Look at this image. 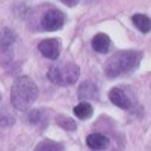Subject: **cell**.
<instances>
[{
	"label": "cell",
	"instance_id": "1",
	"mask_svg": "<svg viewBox=\"0 0 151 151\" xmlns=\"http://www.w3.org/2000/svg\"><path fill=\"white\" fill-rule=\"evenodd\" d=\"M142 53L136 50H121L113 53L104 65V73L109 79H115L119 76L134 71L141 64Z\"/></svg>",
	"mask_w": 151,
	"mask_h": 151
},
{
	"label": "cell",
	"instance_id": "2",
	"mask_svg": "<svg viewBox=\"0 0 151 151\" xmlns=\"http://www.w3.org/2000/svg\"><path fill=\"white\" fill-rule=\"evenodd\" d=\"M36 98H38V88L30 77L20 76L14 80L11 88V101L15 109L18 110L29 109Z\"/></svg>",
	"mask_w": 151,
	"mask_h": 151
},
{
	"label": "cell",
	"instance_id": "3",
	"mask_svg": "<svg viewBox=\"0 0 151 151\" xmlns=\"http://www.w3.org/2000/svg\"><path fill=\"white\" fill-rule=\"evenodd\" d=\"M80 76V68L73 62L56 64L48 70V79L58 86H70L77 82Z\"/></svg>",
	"mask_w": 151,
	"mask_h": 151
},
{
	"label": "cell",
	"instance_id": "4",
	"mask_svg": "<svg viewBox=\"0 0 151 151\" xmlns=\"http://www.w3.org/2000/svg\"><path fill=\"white\" fill-rule=\"evenodd\" d=\"M64 23H65V17L59 9H50L41 18V27L47 32H56L62 29Z\"/></svg>",
	"mask_w": 151,
	"mask_h": 151
},
{
	"label": "cell",
	"instance_id": "5",
	"mask_svg": "<svg viewBox=\"0 0 151 151\" xmlns=\"http://www.w3.org/2000/svg\"><path fill=\"white\" fill-rule=\"evenodd\" d=\"M38 50L41 52V55L44 58H48V59H58L59 58V52H60V42L58 40H55V38H52V40H44L40 42V45H38Z\"/></svg>",
	"mask_w": 151,
	"mask_h": 151
},
{
	"label": "cell",
	"instance_id": "6",
	"mask_svg": "<svg viewBox=\"0 0 151 151\" xmlns=\"http://www.w3.org/2000/svg\"><path fill=\"white\" fill-rule=\"evenodd\" d=\"M109 98H110V101L115 106H118V107H121L124 110H127V109L132 107L130 98L127 97V94H125L122 89H119V88H113V89H110Z\"/></svg>",
	"mask_w": 151,
	"mask_h": 151
},
{
	"label": "cell",
	"instance_id": "7",
	"mask_svg": "<svg viewBox=\"0 0 151 151\" xmlns=\"http://www.w3.org/2000/svg\"><path fill=\"white\" fill-rule=\"evenodd\" d=\"M86 144L91 150H104L109 147V137L101 133H92L86 137Z\"/></svg>",
	"mask_w": 151,
	"mask_h": 151
},
{
	"label": "cell",
	"instance_id": "8",
	"mask_svg": "<svg viewBox=\"0 0 151 151\" xmlns=\"http://www.w3.org/2000/svg\"><path fill=\"white\" fill-rule=\"evenodd\" d=\"M79 97L83 100H98V88L92 82H83L79 88Z\"/></svg>",
	"mask_w": 151,
	"mask_h": 151
},
{
	"label": "cell",
	"instance_id": "9",
	"mask_svg": "<svg viewBox=\"0 0 151 151\" xmlns=\"http://www.w3.org/2000/svg\"><path fill=\"white\" fill-rule=\"evenodd\" d=\"M110 47V38L106 33H97L92 38V48L97 53H107Z\"/></svg>",
	"mask_w": 151,
	"mask_h": 151
},
{
	"label": "cell",
	"instance_id": "10",
	"mask_svg": "<svg viewBox=\"0 0 151 151\" xmlns=\"http://www.w3.org/2000/svg\"><path fill=\"white\" fill-rule=\"evenodd\" d=\"M132 21H133V24L139 29L142 33H148L150 30H151V21H150V18L147 17V15H144V14H134L133 17H132Z\"/></svg>",
	"mask_w": 151,
	"mask_h": 151
},
{
	"label": "cell",
	"instance_id": "11",
	"mask_svg": "<svg viewBox=\"0 0 151 151\" xmlns=\"http://www.w3.org/2000/svg\"><path fill=\"white\" fill-rule=\"evenodd\" d=\"M92 113H94V109H92V106L88 101H82V103H79L77 106L74 107V115L77 118H80V119L91 118Z\"/></svg>",
	"mask_w": 151,
	"mask_h": 151
},
{
	"label": "cell",
	"instance_id": "12",
	"mask_svg": "<svg viewBox=\"0 0 151 151\" xmlns=\"http://www.w3.org/2000/svg\"><path fill=\"white\" fill-rule=\"evenodd\" d=\"M12 59H14V52L11 48V44H8L5 41H0V64L6 65Z\"/></svg>",
	"mask_w": 151,
	"mask_h": 151
},
{
	"label": "cell",
	"instance_id": "13",
	"mask_svg": "<svg viewBox=\"0 0 151 151\" xmlns=\"http://www.w3.org/2000/svg\"><path fill=\"white\" fill-rule=\"evenodd\" d=\"M56 122H58L59 127H62V129L67 130V132H74L76 129H77V124L74 122V119L70 118V116H67V115H59L56 118Z\"/></svg>",
	"mask_w": 151,
	"mask_h": 151
},
{
	"label": "cell",
	"instance_id": "14",
	"mask_svg": "<svg viewBox=\"0 0 151 151\" xmlns=\"http://www.w3.org/2000/svg\"><path fill=\"white\" fill-rule=\"evenodd\" d=\"M47 119V113L44 109H36V110H32L30 115H29V122L33 124V125H38Z\"/></svg>",
	"mask_w": 151,
	"mask_h": 151
},
{
	"label": "cell",
	"instance_id": "15",
	"mask_svg": "<svg viewBox=\"0 0 151 151\" xmlns=\"http://www.w3.org/2000/svg\"><path fill=\"white\" fill-rule=\"evenodd\" d=\"M36 150H64V145L62 144H58V142H53V141H42L40 145H36Z\"/></svg>",
	"mask_w": 151,
	"mask_h": 151
},
{
	"label": "cell",
	"instance_id": "16",
	"mask_svg": "<svg viewBox=\"0 0 151 151\" xmlns=\"http://www.w3.org/2000/svg\"><path fill=\"white\" fill-rule=\"evenodd\" d=\"M62 2H64L67 6H76V5H77V2H79V0H62Z\"/></svg>",
	"mask_w": 151,
	"mask_h": 151
},
{
	"label": "cell",
	"instance_id": "17",
	"mask_svg": "<svg viewBox=\"0 0 151 151\" xmlns=\"http://www.w3.org/2000/svg\"><path fill=\"white\" fill-rule=\"evenodd\" d=\"M0 100H2V94H0Z\"/></svg>",
	"mask_w": 151,
	"mask_h": 151
}]
</instances>
